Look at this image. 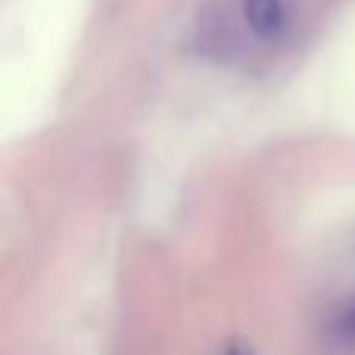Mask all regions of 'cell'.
Masks as SVG:
<instances>
[{"mask_svg": "<svg viewBox=\"0 0 355 355\" xmlns=\"http://www.w3.org/2000/svg\"><path fill=\"white\" fill-rule=\"evenodd\" d=\"M243 22L259 41H277L290 22L287 3L284 0H243Z\"/></svg>", "mask_w": 355, "mask_h": 355, "instance_id": "obj_1", "label": "cell"}, {"mask_svg": "<svg viewBox=\"0 0 355 355\" xmlns=\"http://www.w3.org/2000/svg\"><path fill=\"white\" fill-rule=\"evenodd\" d=\"M225 355H256V352H250V349H243V346H231Z\"/></svg>", "mask_w": 355, "mask_h": 355, "instance_id": "obj_3", "label": "cell"}, {"mask_svg": "<svg viewBox=\"0 0 355 355\" xmlns=\"http://www.w3.org/2000/svg\"><path fill=\"white\" fill-rule=\"evenodd\" d=\"M331 337H337L340 343L355 346V302H349L346 309H340L331 321Z\"/></svg>", "mask_w": 355, "mask_h": 355, "instance_id": "obj_2", "label": "cell"}]
</instances>
